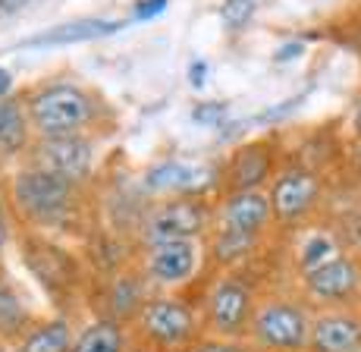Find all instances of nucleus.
Returning <instances> with one entry per match:
<instances>
[{
	"mask_svg": "<svg viewBox=\"0 0 361 352\" xmlns=\"http://www.w3.org/2000/svg\"><path fill=\"white\" fill-rule=\"evenodd\" d=\"M189 82H192V88H204V82H207V63L204 60H192L189 63Z\"/></svg>",
	"mask_w": 361,
	"mask_h": 352,
	"instance_id": "nucleus-28",
	"label": "nucleus"
},
{
	"mask_svg": "<svg viewBox=\"0 0 361 352\" xmlns=\"http://www.w3.org/2000/svg\"><path fill=\"white\" fill-rule=\"evenodd\" d=\"M349 170L361 179V135H352L349 142Z\"/></svg>",
	"mask_w": 361,
	"mask_h": 352,
	"instance_id": "nucleus-30",
	"label": "nucleus"
},
{
	"mask_svg": "<svg viewBox=\"0 0 361 352\" xmlns=\"http://www.w3.org/2000/svg\"><path fill=\"white\" fill-rule=\"evenodd\" d=\"M154 293V289L145 283L142 271L138 267H123V271H114L107 274V283H104V293H101V308L107 321H116V324H132V317L138 315V308H142V302L148 299V296Z\"/></svg>",
	"mask_w": 361,
	"mask_h": 352,
	"instance_id": "nucleus-16",
	"label": "nucleus"
},
{
	"mask_svg": "<svg viewBox=\"0 0 361 352\" xmlns=\"http://www.w3.org/2000/svg\"><path fill=\"white\" fill-rule=\"evenodd\" d=\"M29 145V116L16 98H0V154L13 157Z\"/></svg>",
	"mask_w": 361,
	"mask_h": 352,
	"instance_id": "nucleus-21",
	"label": "nucleus"
},
{
	"mask_svg": "<svg viewBox=\"0 0 361 352\" xmlns=\"http://www.w3.org/2000/svg\"><path fill=\"white\" fill-rule=\"evenodd\" d=\"M129 327L151 352L192 346L204 336L195 299L183 293H151Z\"/></svg>",
	"mask_w": 361,
	"mask_h": 352,
	"instance_id": "nucleus-3",
	"label": "nucleus"
},
{
	"mask_svg": "<svg viewBox=\"0 0 361 352\" xmlns=\"http://www.w3.org/2000/svg\"><path fill=\"white\" fill-rule=\"evenodd\" d=\"M198 349L201 352H255L245 343V336H242V340H230V336H201Z\"/></svg>",
	"mask_w": 361,
	"mask_h": 352,
	"instance_id": "nucleus-25",
	"label": "nucleus"
},
{
	"mask_svg": "<svg viewBox=\"0 0 361 352\" xmlns=\"http://www.w3.org/2000/svg\"><path fill=\"white\" fill-rule=\"evenodd\" d=\"M25 261L35 271V277L44 283L54 296L57 293H69L79 280V265L54 243H44V239H35V243L25 245Z\"/></svg>",
	"mask_w": 361,
	"mask_h": 352,
	"instance_id": "nucleus-18",
	"label": "nucleus"
},
{
	"mask_svg": "<svg viewBox=\"0 0 361 352\" xmlns=\"http://www.w3.org/2000/svg\"><path fill=\"white\" fill-rule=\"evenodd\" d=\"M255 13V0H226L224 6H220V19H224V25L230 32L242 29V25L252 19Z\"/></svg>",
	"mask_w": 361,
	"mask_h": 352,
	"instance_id": "nucleus-24",
	"label": "nucleus"
},
{
	"mask_svg": "<svg viewBox=\"0 0 361 352\" xmlns=\"http://www.w3.org/2000/svg\"><path fill=\"white\" fill-rule=\"evenodd\" d=\"M214 226L217 230L248 233V236H264L274 230L270 217V202L264 189H226L214 195Z\"/></svg>",
	"mask_w": 361,
	"mask_h": 352,
	"instance_id": "nucleus-12",
	"label": "nucleus"
},
{
	"mask_svg": "<svg viewBox=\"0 0 361 352\" xmlns=\"http://www.w3.org/2000/svg\"><path fill=\"white\" fill-rule=\"evenodd\" d=\"M264 248V236H248V233H233V230H217L204 236V255L211 271H245L258 252Z\"/></svg>",
	"mask_w": 361,
	"mask_h": 352,
	"instance_id": "nucleus-17",
	"label": "nucleus"
},
{
	"mask_svg": "<svg viewBox=\"0 0 361 352\" xmlns=\"http://www.w3.org/2000/svg\"><path fill=\"white\" fill-rule=\"evenodd\" d=\"M35 161H38L35 167L79 186V183H85L94 170V142L88 139V133L47 135V139H41L38 148H35Z\"/></svg>",
	"mask_w": 361,
	"mask_h": 352,
	"instance_id": "nucleus-13",
	"label": "nucleus"
},
{
	"mask_svg": "<svg viewBox=\"0 0 361 352\" xmlns=\"http://www.w3.org/2000/svg\"><path fill=\"white\" fill-rule=\"evenodd\" d=\"M10 88H13V75H10V70H4V66H0V98H6V95H10Z\"/></svg>",
	"mask_w": 361,
	"mask_h": 352,
	"instance_id": "nucleus-32",
	"label": "nucleus"
},
{
	"mask_svg": "<svg viewBox=\"0 0 361 352\" xmlns=\"http://www.w3.org/2000/svg\"><path fill=\"white\" fill-rule=\"evenodd\" d=\"M258 286L245 271H211L198 286L195 305L204 336L242 340L252 321Z\"/></svg>",
	"mask_w": 361,
	"mask_h": 352,
	"instance_id": "nucleus-1",
	"label": "nucleus"
},
{
	"mask_svg": "<svg viewBox=\"0 0 361 352\" xmlns=\"http://www.w3.org/2000/svg\"><path fill=\"white\" fill-rule=\"evenodd\" d=\"M305 352H361V305L311 312Z\"/></svg>",
	"mask_w": 361,
	"mask_h": 352,
	"instance_id": "nucleus-15",
	"label": "nucleus"
},
{
	"mask_svg": "<svg viewBox=\"0 0 361 352\" xmlns=\"http://www.w3.org/2000/svg\"><path fill=\"white\" fill-rule=\"evenodd\" d=\"M214 226L211 195L161 198L142 211L135 224V248L170 243V239H204Z\"/></svg>",
	"mask_w": 361,
	"mask_h": 352,
	"instance_id": "nucleus-6",
	"label": "nucleus"
},
{
	"mask_svg": "<svg viewBox=\"0 0 361 352\" xmlns=\"http://www.w3.org/2000/svg\"><path fill=\"white\" fill-rule=\"evenodd\" d=\"M166 6H170V0H138L135 10H132V19L151 23V19H157L161 13H166Z\"/></svg>",
	"mask_w": 361,
	"mask_h": 352,
	"instance_id": "nucleus-27",
	"label": "nucleus"
},
{
	"mask_svg": "<svg viewBox=\"0 0 361 352\" xmlns=\"http://www.w3.org/2000/svg\"><path fill=\"white\" fill-rule=\"evenodd\" d=\"M267 202L274 230L293 233L295 226L317 217L324 198H327V179L321 170L308 167L302 161H280L276 174L267 183Z\"/></svg>",
	"mask_w": 361,
	"mask_h": 352,
	"instance_id": "nucleus-4",
	"label": "nucleus"
},
{
	"mask_svg": "<svg viewBox=\"0 0 361 352\" xmlns=\"http://www.w3.org/2000/svg\"><path fill=\"white\" fill-rule=\"evenodd\" d=\"M138 271L154 293H183L207 267L204 239H170L138 248Z\"/></svg>",
	"mask_w": 361,
	"mask_h": 352,
	"instance_id": "nucleus-7",
	"label": "nucleus"
},
{
	"mask_svg": "<svg viewBox=\"0 0 361 352\" xmlns=\"http://www.w3.org/2000/svg\"><path fill=\"white\" fill-rule=\"evenodd\" d=\"M6 236H10V230H6V217H4V205H0V248L6 245Z\"/></svg>",
	"mask_w": 361,
	"mask_h": 352,
	"instance_id": "nucleus-33",
	"label": "nucleus"
},
{
	"mask_svg": "<svg viewBox=\"0 0 361 352\" xmlns=\"http://www.w3.org/2000/svg\"><path fill=\"white\" fill-rule=\"evenodd\" d=\"M298 283V299L317 312V308H345L361 305V252L349 248L339 258L311 271Z\"/></svg>",
	"mask_w": 361,
	"mask_h": 352,
	"instance_id": "nucleus-9",
	"label": "nucleus"
},
{
	"mask_svg": "<svg viewBox=\"0 0 361 352\" xmlns=\"http://www.w3.org/2000/svg\"><path fill=\"white\" fill-rule=\"evenodd\" d=\"M164 352H201L198 343H192V346H176V349H164Z\"/></svg>",
	"mask_w": 361,
	"mask_h": 352,
	"instance_id": "nucleus-34",
	"label": "nucleus"
},
{
	"mask_svg": "<svg viewBox=\"0 0 361 352\" xmlns=\"http://www.w3.org/2000/svg\"><path fill=\"white\" fill-rule=\"evenodd\" d=\"M280 151L274 142L235 145L220 167V192L226 189H267L270 176L280 167Z\"/></svg>",
	"mask_w": 361,
	"mask_h": 352,
	"instance_id": "nucleus-14",
	"label": "nucleus"
},
{
	"mask_svg": "<svg viewBox=\"0 0 361 352\" xmlns=\"http://www.w3.org/2000/svg\"><path fill=\"white\" fill-rule=\"evenodd\" d=\"M355 224H358V230H361V208H358V217H355Z\"/></svg>",
	"mask_w": 361,
	"mask_h": 352,
	"instance_id": "nucleus-35",
	"label": "nucleus"
},
{
	"mask_svg": "<svg viewBox=\"0 0 361 352\" xmlns=\"http://www.w3.org/2000/svg\"><path fill=\"white\" fill-rule=\"evenodd\" d=\"M311 308L298 293H267L255 302L245 343L255 352H305L308 349Z\"/></svg>",
	"mask_w": 361,
	"mask_h": 352,
	"instance_id": "nucleus-2",
	"label": "nucleus"
},
{
	"mask_svg": "<svg viewBox=\"0 0 361 352\" xmlns=\"http://www.w3.org/2000/svg\"><path fill=\"white\" fill-rule=\"evenodd\" d=\"M302 51H305L302 41H289L286 47H280V51H276V60H280V63H283V60H293V57H298Z\"/></svg>",
	"mask_w": 361,
	"mask_h": 352,
	"instance_id": "nucleus-31",
	"label": "nucleus"
},
{
	"mask_svg": "<svg viewBox=\"0 0 361 352\" xmlns=\"http://www.w3.org/2000/svg\"><path fill=\"white\" fill-rule=\"evenodd\" d=\"M349 133L352 135H361V85L352 98V107H349Z\"/></svg>",
	"mask_w": 361,
	"mask_h": 352,
	"instance_id": "nucleus-29",
	"label": "nucleus"
},
{
	"mask_svg": "<svg viewBox=\"0 0 361 352\" xmlns=\"http://www.w3.org/2000/svg\"><path fill=\"white\" fill-rule=\"evenodd\" d=\"M358 4H361V0H358Z\"/></svg>",
	"mask_w": 361,
	"mask_h": 352,
	"instance_id": "nucleus-36",
	"label": "nucleus"
},
{
	"mask_svg": "<svg viewBox=\"0 0 361 352\" xmlns=\"http://www.w3.org/2000/svg\"><path fill=\"white\" fill-rule=\"evenodd\" d=\"M13 202L29 224L63 230L75 214V186L41 167H29L13 179Z\"/></svg>",
	"mask_w": 361,
	"mask_h": 352,
	"instance_id": "nucleus-8",
	"label": "nucleus"
},
{
	"mask_svg": "<svg viewBox=\"0 0 361 352\" xmlns=\"http://www.w3.org/2000/svg\"><path fill=\"white\" fill-rule=\"evenodd\" d=\"M73 340H75L73 324L66 317H51V321L38 324V327H32L25 334L19 352H69Z\"/></svg>",
	"mask_w": 361,
	"mask_h": 352,
	"instance_id": "nucleus-22",
	"label": "nucleus"
},
{
	"mask_svg": "<svg viewBox=\"0 0 361 352\" xmlns=\"http://www.w3.org/2000/svg\"><path fill=\"white\" fill-rule=\"evenodd\" d=\"M29 324V308L6 280H0V336H16Z\"/></svg>",
	"mask_w": 361,
	"mask_h": 352,
	"instance_id": "nucleus-23",
	"label": "nucleus"
},
{
	"mask_svg": "<svg viewBox=\"0 0 361 352\" xmlns=\"http://www.w3.org/2000/svg\"><path fill=\"white\" fill-rule=\"evenodd\" d=\"M123 23L114 19H73V23L54 25V29L41 32L25 41V47H57V44H82V41H94V38H107L114 32H120Z\"/></svg>",
	"mask_w": 361,
	"mask_h": 352,
	"instance_id": "nucleus-19",
	"label": "nucleus"
},
{
	"mask_svg": "<svg viewBox=\"0 0 361 352\" xmlns=\"http://www.w3.org/2000/svg\"><path fill=\"white\" fill-rule=\"evenodd\" d=\"M148 202L161 198H183V195H211L220 192V170L204 161H189V157H161L148 164L142 174V186Z\"/></svg>",
	"mask_w": 361,
	"mask_h": 352,
	"instance_id": "nucleus-10",
	"label": "nucleus"
},
{
	"mask_svg": "<svg viewBox=\"0 0 361 352\" xmlns=\"http://www.w3.org/2000/svg\"><path fill=\"white\" fill-rule=\"evenodd\" d=\"M129 327L126 324L107 321L98 317L94 324H88L82 334H75L69 352H129Z\"/></svg>",
	"mask_w": 361,
	"mask_h": 352,
	"instance_id": "nucleus-20",
	"label": "nucleus"
},
{
	"mask_svg": "<svg viewBox=\"0 0 361 352\" xmlns=\"http://www.w3.org/2000/svg\"><path fill=\"white\" fill-rule=\"evenodd\" d=\"M226 107L224 101H211V104H198L195 110H192V116H195V123H201V126H220V123L226 120Z\"/></svg>",
	"mask_w": 361,
	"mask_h": 352,
	"instance_id": "nucleus-26",
	"label": "nucleus"
},
{
	"mask_svg": "<svg viewBox=\"0 0 361 352\" xmlns=\"http://www.w3.org/2000/svg\"><path fill=\"white\" fill-rule=\"evenodd\" d=\"M289 236V271H293L295 280L308 277L311 271L324 267L327 261L339 258L343 252H349V239L330 220H308V224L295 226Z\"/></svg>",
	"mask_w": 361,
	"mask_h": 352,
	"instance_id": "nucleus-11",
	"label": "nucleus"
},
{
	"mask_svg": "<svg viewBox=\"0 0 361 352\" xmlns=\"http://www.w3.org/2000/svg\"><path fill=\"white\" fill-rule=\"evenodd\" d=\"M25 116L41 139H47V135H79L88 133L98 120V101L82 85L51 82V85H41L29 98Z\"/></svg>",
	"mask_w": 361,
	"mask_h": 352,
	"instance_id": "nucleus-5",
	"label": "nucleus"
}]
</instances>
